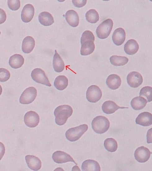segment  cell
I'll use <instances>...</instances> for the list:
<instances>
[{
	"label": "cell",
	"mask_w": 152,
	"mask_h": 171,
	"mask_svg": "<svg viewBox=\"0 0 152 171\" xmlns=\"http://www.w3.org/2000/svg\"><path fill=\"white\" fill-rule=\"evenodd\" d=\"M73 112V109L69 105H64L58 106L55 109L54 112L56 124L60 126L64 125L68 119L72 115Z\"/></svg>",
	"instance_id": "6da1fadb"
},
{
	"label": "cell",
	"mask_w": 152,
	"mask_h": 171,
	"mask_svg": "<svg viewBox=\"0 0 152 171\" xmlns=\"http://www.w3.org/2000/svg\"><path fill=\"white\" fill-rule=\"evenodd\" d=\"M110 123L108 119L103 116H98L92 122L93 130L96 133L102 134L106 132L110 127Z\"/></svg>",
	"instance_id": "7a4b0ae2"
},
{
	"label": "cell",
	"mask_w": 152,
	"mask_h": 171,
	"mask_svg": "<svg viewBox=\"0 0 152 171\" xmlns=\"http://www.w3.org/2000/svg\"><path fill=\"white\" fill-rule=\"evenodd\" d=\"M88 129V126L86 124L70 128L65 133L66 137L70 142H75L78 140Z\"/></svg>",
	"instance_id": "3957f363"
},
{
	"label": "cell",
	"mask_w": 152,
	"mask_h": 171,
	"mask_svg": "<svg viewBox=\"0 0 152 171\" xmlns=\"http://www.w3.org/2000/svg\"><path fill=\"white\" fill-rule=\"evenodd\" d=\"M113 25V22L111 19H108L104 21L97 28L96 35L100 39L107 38L110 34Z\"/></svg>",
	"instance_id": "277c9868"
},
{
	"label": "cell",
	"mask_w": 152,
	"mask_h": 171,
	"mask_svg": "<svg viewBox=\"0 0 152 171\" xmlns=\"http://www.w3.org/2000/svg\"><path fill=\"white\" fill-rule=\"evenodd\" d=\"M37 96L36 89L33 87L26 88L21 94L19 101L23 104H28L32 102Z\"/></svg>",
	"instance_id": "5b68a950"
},
{
	"label": "cell",
	"mask_w": 152,
	"mask_h": 171,
	"mask_svg": "<svg viewBox=\"0 0 152 171\" xmlns=\"http://www.w3.org/2000/svg\"><path fill=\"white\" fill-rule=\"evenodd\" d=\"M31 77L35 82L48 87L51 84L45 72L42 69L36 68L34 69L31 73Z\"/></svg>",
	"instance_id": "8992f818"
},
{
	"label": "cell",
	"mask_w": 152,
	"mask_h": 171,
	"mask_svg": "<svg viewBox=\"0 0 152 171\" xmlns=\"http://www.w3.org/2000/svg\"><path fill=\"white\" fill-rule=\"evenodd\" d=\"M86 98L88 101L96 103L101 99L102 92L100 88L96 85L89 86L86 92Z\"/></svg>",
	"instance_id": "52a82bcc"
},
{
	"label": "cell",
	"mask_w": 152,
	"mask_h": 171,
	"mask_svg": "<svg viewBox=\"0 0 152 171\" xmlns=\"http://www.w3.org/2000/svg\"><path fill=\"white\" fill-rule=\"evenodd\" d=\"M40 121V117L36 112L33 111L27 112L24 116V122L28 127L33 128L37 126Z\"/></svg>",
	"instance_id": "ba28073f"
},
{
	"label": "cell",
	"mask_w": 152,
	"mask_h": 171,
	"mask_svg": "<svg viewBox=\"0 0 152 171\" xmlns=\"http://www.w3.org/2000/svg\"><path fill=\"white\" fill-rule=\"evenodd\" d=\"M151 152L147 147L141 146L135 150L134 155L135 159L139 163H145L149 159Z\"/></svg>",
	"instance_id": "9c48e42d"
},
{
	"label": "cell",
	"mask_w": 152,
	"mask_h": 171,
	"mask_svg": "<svg viewBox=\"0 0 152 171\" xmlns=\"http://www.w3.org/2000/svg\"><path fill=\"white\" fill-rule=\"evenodd\" d=\"M127 80L129 86L133 88L138 87L143 82L142 75L136 71H132L129 73L127 76Z\"/></svg>",
	"instance_id": "30bf717a"
},
{
	"label": "cell",
	"mask_w": 152,
	"mask_h": 171,
	"mask_svg": "<svg viewBox=\"0 0 152 171\" xmlns=\"http://www.w3.org/2000/svg\"><path fill=\"white\" fill-rule=\"evenodd\" d=\"M52 158L54 162L57 163L62 164L72 162L77 164L69 154L63 151H55L53 154Z\"/></svg>",
	"instance_id": "8fae6325"
},
{
	"label": "cell",
	"mask_w": 152,
	"mask_h": 171,
	"mask_svg": "<svg viewBox=\"0 0 152 171\" xmlns=\"http://www.w3.org/2000/svg\"><path fill=\"white\" fill-rule=\"evenodd\" d=\"M34 8L33 5L30 4H26L22 10L21 17L22 20L25 23L30 22L34 17Z\"/></svg>",
	"instance_id": "7c38bea8"
},
{
	"label": "cell",
	"mask_w": 152,
	"mask_h": 171,
	"mask_svg": "<svg viewBox=\"0 0 152 171\" xmlns=\"http://www.w3.org/2000/svg\"><path fill=\"white\" fill-rule=\"evenodd\" d=\"M136 124L143 126L152 125V115L149 112H144L140 114L136 119Z\"/></svg>",
	"instance_id": "4fadbf2b"
},
{
	"label": "cell",
	"mask_w": 152,
	"mask_h": 171,
	"mask_svg": "<svg viewBox=\"0 0 152 171\" xmlns=\"http://www.w3.org/2000/svg\"><path fill=\"white\" fill-rule=\"evenodd\" d=\"M25 159L28 167L34 171H38L42 166L41 160L38 157L31 155L25 156Z\"/></svg>",
	"instance_id": "5bb4252c"
},
{
	"label": "cell",
	"mask_w": 152,
	"mask_h": 171,
	"mask_svg": "<svg viewBox=\"0 0 152 171\" xmlns=\"http://www.w3.org/2000/svg\"><path fill=\"white\" fill-rule=\"evenodd\" d=\"M126 38V33L124 29L118 28L115 30L112 36V40L117 46H120L123 43Z\"/></svg>",
	"instance_id": "9a60e30c"
},
{
	"label": "cell",
	"mask_w": 152,
	"mask_h": 171,
	"mask_svg": "<svg viewBox=\"0 0 152 171\" xmlns=\"http://www.w3.org/2000/svg\"><path fill=\"white\" fill-rule=\"evenodd\" d=\"M128 108V107H120L114 102L109 100L105 101L102 106L103 111L106 114H110L114 113L119 109Z\"/></svg>",
	"instance_id": "2e32d148"
},
{
	"label": "cell",
	"mask_w": 152,
	"mask_h": 171,
	"mask_svg": "<svg viewBox=\"0 0 152 171\" xmlns=\"http://www.w3.org/2000/svg\"><path fill=\"white\" fill-rule=\"evenodd\" d=\"M68 23L73 27L77 26L79 23V17L77 12L73 10L68 11L65 15Z\"/></svg>",
	"instance_id": "e0dca14e"
},
{
	"label": "cell",
	"mask_w": 152,
	"mask_h": 171,
	"mask_svg": "<svg viewBox=\"0 0 152 171\" xmlns=\"http://www.w3.org/2000/svg\"><path fill=\"white\" fill-rule=\"evenodd\" d=\"M121 83L120 77L118 75L115 74L109 75L106 80L107 86L112 90L118 89L120 86Z\"/></svg>",
	"instance_id": "ac0fdd59"
},
{
	"label": "cell",
	"mask_w": 152,
	"mask_h": 171,
	"mask_svg": "<svg viewBox=\"0 0 152 171\" xmlns=\"http://www.w3.org/2000/svg\"><path fill=\"white\" fill-rule=\"evenodd\" d=\"M82 169L83 171H100L101 167L99 163L92 160H87L82 164Z\"/></svg>",
	"instance_id": "d6986e66"
},
{
	"label": "cell",
	"mask_w": 152,
	"mask_h": 171,
	"mask_svg": "<svg viewBox=\"0 0 152 171\" xmlns=\"http://www.w3.org/2000/svg\"><path fill=\"white\" fill-rule=\"evenodd\" d=\"M139 49V45L136 41L134 39L128 40L124 45L125 52L129 55L136 53Z\"/></svg>",
	"instance_id": "ffe728a7"
},
{
	"label": "cell",
	"mask_w": 152,
	"mask_h": 171,
	"mask_svg": "<svg viewBox=\"0 0 152 171\" xmlns=\"http://www.w3.org/2000/svg\"><path fill=\"white\" fill-rule=\"evenodd\" d=\"M35 45V41L32 37L27 36L23 39L22 50L25 53H29L33 50Z\"/></svg>",
	"instance_id": "44dd1931"
},
{
	"label": "cell",
	"mask_w": 152,
	"mask_h": 171,
	"mask_svg": "<svg viewBox=\"0 0 152 171\" xmlns=\"http://www.w3.org/2000/svg\"><path fill=\"white\" fill-rule=\"evenodd\" d=\"M53 66L54 70L57 72H62L65 68V64L59 54L55 50L53 60Z\"/></svg>",
	"instance_id": "7402d4cb"
},
{
	"label": "cell",
	"mask_w": 152,
	"mask_h": 171,
	"mask_svg": "<svg viewBox=\"0 0 152 171\" xmlns=\"http://www.w3.org/2000/svg\"><path fill=\"white\" fill-rule=\"evenodd\" d=\"M24 62L23 57L19 54H15L11 56L9 61V63L11 67L16 69L21 67Z\"/></svg>",
	"instance_id": "603a6c76"
},
{
	"label": "cell",
	"mask_w": 152,
	"mask_h": 171,
	"mask_svg": "<svg viewBox=\"0 0 152 171\" xmlns=\"http://www.w3.org/2000/svg\"><path fill=\"white\" fill-rule=\"evenodd\" d=\"M38 19L40 23L44 26H50L54 23L53 16L51 14L47 11L40 13Z\"/></svg>",
	"instance_id": "cb8c5ba5"
},
{
	"label": "cell",
	"mask_w": 152,
	"mask_h": 171,
	"mask_svg": "<svg viewBox=\"0 0 152 171\" xmlns=\"http://www.w3.org/2000/svg\"><path fill=\"white\" fill-rule=\"evenodd\" d=\"M147 101L144 97L138 96L134 97L131 101V105L132 108L135 110H139L145 107L147 104Z\"/></svg>",
	"instance_id": "d4e9b609"
},
{
	"label": "cell",
	"mask_w": 152,
	"mask_h": 171,
	"mask_svg": "<svg viewBox=\"0 0 152 171\" xmlns=\"http://www.w3.org/2000/svg\"><path fill=\"white\" fill-rule=\"evenodd\" d=\"M68 85V80L65 75L57 76L54 83L55 87L58 90L62 91L65 89Z\"/></svg>",
	"instance_id": "484cf974"
},
{
	"label": "cell",
	"mask_w": 152,
	"mask_h": 171,
	"mask_svg": "<svg viewBox=\"0 0 152 171\" xmlns=\"http://www.w3.org/2000/svg\"><path fill=\"white\" fill-rule=\"evenodd\" d=\"M80 54L82 56H87L92 54L94 51L95 45L94 42L87 41L81 44Z\"/></svg>",
	"instance_id": "4316f807"
},
{
	"label": "cell",
	"mask_w": 152,
	"mask_h": 171,
	"mask_svg": "<svg viewBox=\"0 0 152 171\" xmlns=\"http://www.w3.org/2000/svg\"><path fill=\"white\" fill-rule=\"evenodd\" d=\"M110 63L115 66H123L126 64L128 61V59L126 56L113 55L110 58Z\"/></svg>",
	"instance_id": "83f0119b"
},
{
	"label": "cell",
	"mask_w": 152,
	"mask_h": 171,
	"mask_svg": "<svg viewBox=\"0 0 152 171\" xmlns=\"http://www.w3.org/2000/svg\"><path fill=\"white\" fill-rule=\"evenodd\" d=\"M104 146L108 151L113 152L115 151L118 148V144L116 140L112 138L106 139L104 142Z\"/></svg>",
	"instance_id": "f1b7e54d"
},
{
	"label": "cell",
	"mask_w": 152,
	"mask_h": 171,
	"mask_svg": "<svg viewBox=\"0 0 152 171\" xmlns=\"http://www.w3.org/2000/svg\"><path fill=\"white\" fill-rule=\"evenodd\" d=\"M87 20L89 22L95 24L99 20V16L97 11L94 9H90L85 14Z\"/></svg>",
	"instance_id": "f546056e"
},
{
	"label": "cell",
	"mask_w": 152,
	"mask_h": 171,
	"mask_svg": "<svg viewBox=\"0 0 152 171\" xmlns=\"http://www.w3.org/2000/svg\"><path fill=\"white\" fill-rule=\"evenodd\" d=\"M152 88L149 86L143 87L140 90V96L144 97L147 99V101L150 102L152 101Z\"/></svg>",
	"instance_id": "4dcf8cb0"
},
{
	"label": "cell",
	"mask_w": 152,
	"mask_h": 171,
	"mask_svg": "<svg viewBox=\"0 0 152 171\" xmlns=\"http://www.w3.org/2000/svg\"><path fill=\"white\" fill-rule=\"evenodd\" d=\"M94 40L95 37L93 33L90 30H87L83 33L81 38L80 42L82 44L86 41L94 42Z\"/></svg>",
	"instance_id": "1f68e13d"
},
{
	"label": "cell",
	"mask_w": 152,
	"mask_h": 171,
	"mask_svg": "<svg viewBox=\"0 0 152 171\" xmlns=\"http://www.w3.org/2000/svg\"><path fill=\"white\" fill-rule=\"evenodd\" d=\"M10 77V74L7 69L0 68V82H5L7 81Z\"/></svg>",
	"instance_id": "d6a6232c"
},
{
	"label": "cell",
	"mask_w": 152,
	"mask_h": 171,
	"mask_svg": "<svg viewBox=\"0 0 152 171\" xmlns=\"http://www.w3.org/2000/svg\"><path fill=\"white\" fill-rule=\"evenodd\" d=\"M7 4L10 9L12 11H16L20 7V1L19 0H8Z\"/></svg>",
	"instance_id": "836d02e7"
},
{
	"label": "cell",
	"mask_w": 152,
	"mask_h": 171,
	"mask_svg": "<svg viewBox=\"0 0 152 171\" xmlns=\"http://www.w3.org/2000/svg\"><path fill=\"white\" fill-rule=\"evenodd\" d=\"M72 2L76 7L80 8L84 6L87 2V0H73Z\"/></svg>",
	"instance_id": "e575fe53"
},
{
	"label": "cell",
	"mask_w": 152,
	"mask_h": 171,
	"mask_svg": "<svg viewBox=\"0 0 152 171\" xmlns=\"http://www.w3.org/2000/svg\"><path fill=\"white\" fill-rule=\"evenodd\" d=\"M6 18L7 15L5 12L2 9L0 8V24L4 23Z\"/></svg>",
	"instance_id": "d590c367"
},
{
	"label": "cell",
	"mask_w": 152,
	"mask_h": 171,
	"mask_svg": "<svg viewBox=\"0 0 152 171\" xmlns=\"http://www.w3.org/2000/svg\"><path fill=\"white\" fill-rule=\"evenodd\" d=\"M5 151V149L4 145L2 143L0 142V160L4 155Z\"/></svg>",
	"instance_id": "8d00e7d4"
},
{
	"label": "cell",
	"mask_w": 152,
	"mask_h": 171,
	"mask_svg": "<svg viewBox=\"0 0 152 171\" xmlns=\"http://www.w3.org/2000/svg\"><path fill=\"white\" fill-rule=\"evenodd\" d=\"M149 136L147 135V142L148 143H152V139L150 137H152V128L148 130L147 133Z\"/></svg>",
	"instance_id": "74e56055"
},
{
	"label": "cell",
	"mask_w": 152,
	"mask_h": 171,
	"mask_svg": "<svg viewBox=\"0 0 152 171\" xmlns=\"http://www.w3.org/2000/svg\"><path fill=\"white\" fill-rule=\"evenodd\" d=\"M72 170V171H80V170L78 166L77 165H75L73 167Z\"/></svg>",
	"instance_id": "f35d334b"
},
{
	"label": "cell",
	"mask_w": 152,
	"mask_h": 171,
	"mask_svg": "<svg viewBox=\"0 0 152 171\" xmlns=\"http://www.w3.org/2000/svg\"><path fill=\"white\" fill-rule=\"evenodd\" d=\"M2 86L0 85V96L2 94Z\"/></svg>",
	"instance_id": "ab89813d"
},
{
	"label": "cell",
	"mask_w": 152,
	"mask_h": 171,
	"mask_svg": "<svg viewBox=\"0 0 152 171\" xmlns=\"http://www.w3.org/2000/svg\"><path fill=\"white\" fill-rule=\"evenodd\" d=\"M0 34H1V32L0 31Z\"/></svg>",
	"instance_id": "60d3db41"
}]
</instances>
